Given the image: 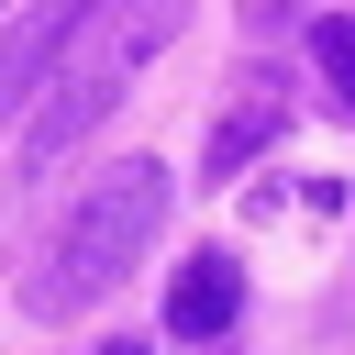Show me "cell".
Segmentation results:
<instances>
[{
    "mask_svg": "<svg viewBox=\"0 0 355 355\" xmlns=\"http://www.w3.org/2000/svg\"><path fill=\"white\" fill-rule=\"evenodd\" d=\"M311 55H322V78H333V89H344V111H355V11L311 22Z\"/></svg>",
    "mask_w": 355,
    "mask_h": 355,
    "instance_id": "5b68a950",
    "label": "cell"
},
{
    "mask_svg": "<svg viewBox=\"0 0 355 355\" xmlns=\"http://www.w3.org/2000/svg\"><path fill=\"white\" fill-rule=\"evenodd\" d=\"M178 22H189V0H78V22H67V33H55V55H44V100H33L22 155H33V166H55L67 144H89V133L122 111L133 67H144Z\"/></svg>",
    "mask_w": 355,
    "mask_h": 355,
    "instance_id": "6da1fadb",
    "label": "cell"
},
{
    "mask_svg": "<svg viewBox=\"0 0 355 355\" xmlns=\"http://www.w3.org/2000/svg\"><path fill=\"white\" fill-rule=\"evenodd\" d=\"M233 311H244L233 255H189V266H178V288H166V333H178V344H211Z\"/></svg>",
    "mask_w": 355,
    "mask_h": 355,
    "instance_id": "3957f363",
    "label": "cell"
},
{
    "mask_svg": "<svg viewBox=\"0 0 355 355\" xmlns=\"http://www.w3.org/2000/svg\"><path fill=\"white\" fill-rule=\"evenodd\" d=\"M155 222H166V166H155V155L100 166V178H89V200L67 211L55 255L22 277V311H33V322H78V311H100V300L133 277V255L155 244Z\"/></svg>",
    "mask_w": 355,
    "mask_h": 355,
    "instance_id": "7a4b0ae2",
    "label": "cell"
},
{
    "mask_svg": "<svg viewBox=\"0 0 355 355\" xmlns=\"http://www.w3.org/2000/svg\"><path fill=\"white\" fill-rule=\"evenodd\" d=\"M277 122H288V100H277V89L255 78V89H244V111H233V122H211V178H233V166H255V155L277 144Z\"/></svg>",
    "mask_w": 355,
    "mask_h": 355,
    "instance_id": "277c9868",
    "label": "cell"
}]
</instances>
